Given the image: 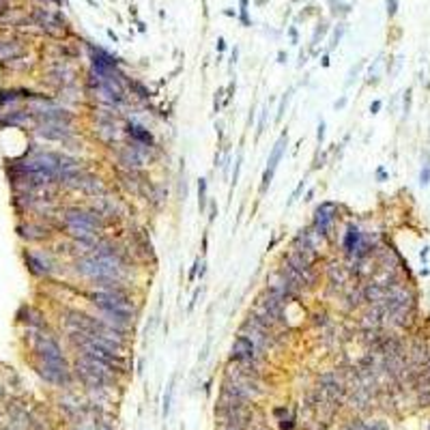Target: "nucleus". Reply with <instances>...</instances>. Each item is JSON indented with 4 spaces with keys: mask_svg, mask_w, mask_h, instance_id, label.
Wrapping results in <instances>:
<instances>
[{
    "mask_svg": "<svg viewBox=\"0 0 430 430\" xmlns=\"http://www.w3.org/2000/svg\"><path fill=\"white\" fill-rule=\"evenodd\" d=\"M286 147H288V133L282 131V136L278 138V142L273 144L271 153H269L267 168H265V172H262V181H261V194H267L269 185H271V181H273V174H276V170H278V164L282 162L284 153H286Z\"/></svg>",
    "mask_w": 430,
    "mask_h": 430,
    "instance_id": "nucleus-1",
    "label": "nucleus"
},
{
    "mask_svg": "<svg viewBox=\"0 0 430 430\" xmlns=\"http://www.w3.org/2000/svg\"><path fill=\"white\" fill-rule=\"evenodd\" d=\"M256 357H258V349L254 346V342L247 338V336L239 334L232 340L230 359L235 361V364H252V361H256Z\"/></svg>",
    "mask_w": 430,
    "mask_h": 430,
    "instance_id": "nucleus-2",
    "label": "nucleus"
},
{
    "mask_svg": "<svg viewBox=\"0 0 430 430\" xmlns=\"http://www.w3.org/2000/svg\"><path fill=\"white\" fill-rule=\"evenodd\" d=\"M116 147V162L121 164L123 170H142L144 164H147V159H144V155L138 151L136 147H131L129 144V140L125 144H114Z\"/></svg>",
    "mask_w": 430,
    "mask_h": 430,
    "instance_id": "nucleus-3",
    "label": "nucleus"
},
{
    "mask_svg": "<svg viewBox=\"0 0 430 430\" xmlns=\"http://www.w3.org/2000/svg\"><path fill=\"white\" fill-rule=\"evenodd\" d=\"M26 54V43L24 39L13 37V35H4L0 37V63L7 65L15 58H22Z\"/></svg>",
    "mask_w": 430,
    "mask_h": 430,
    "instance_id": "nucleus-4",
    "label": "nucleus"
},
{
    "mask_svg": "<svg viewBox=\"0 0 430 430\" xmlns=\"http://www.w3.org/2000/svg\"><path fill=\"white\" fill-rule=\"evenodd\" d=\"M24 261H26L28 271L33 273V276H37V278H45V276H50V273L54 271V262H52V258L43 252H26Z\"/></svg>",
    "mask_w": 430,
    "mask_h": 430,
    "instance_id": "nucleus-5",
    "label": "nucleus"
},
{
    "mask_svg": "<svg viewBox=\"0 0 430 430\" xmlns=\"http://www.w3.org/2000/svg\"><path fill=\"white\" fill-rule=\"evenodd\" d=\"M125 136V129L116 125V121H97L95 125V138L106 147H114L121 142V138Z\"/></svg>",
    "mask_w": 430,
    "mask_h": 430,
    "instance_id": "nucleus-6",
    "label": "nucleus"
},
{
    "mask_svg": "<svg viewBox=\"0 0 430 430\" xmlns=\"http://www.w3.org/2000/svg\"><path fill=\"white\" fill-rule=\"evenodd\" d=\"M19 237H24L26 241H48L52 237V230L41 222H26L18 228Z\"/></svg>",
    "mask_w": 430,
    "mask_h": 430,
    "instance_id": "nucleus-7",
    "label": "nucleus"
},
{
    "mask_svg": "<svg viewBox=\"0 0 430 430\" xmlns=\"http://www.w3.org/2000/svg\"><path fill=\"white\" fill-rule=\"evenodd\" d=\"M125 133L129 136V140H133V142L147 144V147H155V138H153V133L149 131L147 127L138 125L136 121H127V125H125Z\"/></svg>",
    "mask_w": 430,
    "mask_h": 430,
    "instance_id": "nucleus-8",
    "label": "nucleus"
},
{
    "mask_svg": "<svg viewBox=\"0 0 430 430\" xmlns=\"http://www.w3.org/2000/svg\"><path fill=\"white\" fill-rule=\"evenodd\" d=\"M361 239H364V235H361V230L355 224H351L349 228H346L344 239H342V245H344V254H346V256H351V258L355 256V252L359 250Z\"/></svg>",
    "mask_w": 430,
    "mask_h": 430,
    "instance_id": "nucleus-9",
    "label": "nucleus"
},
{
    "mask_svg": "<svg viewBox=\"0 0 430 430\" xmlns=\"http://www.w3.org/2000/svg\"><path fill=\"white\" fill-rule=\"evenodd\" d=\"M206 205H209V183H206V179H200L198 181V211L200 213L206 211Z\"/></svg>",
    "mask_w": 430,
    "mask_h": 430,
    "instance_id": "nucleus-10",
    "label": "nucleus"
},
{
    "mask_svg": "<svg viewBox=\"0 0 430 430\" xmlns=\"http://www.w3.org/2000/svg\"><path fill=\"white\" fill-rule=\"evenodd\" d=\"M293 93H295V89L291 86L286 93L282 95V101H280V106H278V112H276V123H280L284 118V112H286V108H288V103H291V99H293Z\"/></svg>",
    "mask_w": 430,
    "mask_h": 430,
    "instance_id": "nucleus-11",
    "label": "nucleus"
},
{
    "mask_svg": "<svg viewBox=\"0 0 430 430\" xmlns=\"http://www.w3.org/2000/svg\"><path fill=\"white\" fill-rule=\"evenodd\" d=\"M241 164H243V151L237 153V162H235V168H232V177H230V185L235 187L239 183V174H241Z\"/></svg>",
    "mask_w": 430,
    "mask_h": 430,
    "instance_id": "nucleus-12",
    "label": "nucleus"
},
{
    "mask_svg": "<svg viewBox=\"0 0 430 430\" xmlns=\"http://www.w3.org/2000/svg\"><path fill=\"white\" fill-rule=\"evenodd\" d=\"M305 185H308V179H301V181H299V185H297V187H295V191L291 194V198H288L286 206H293L295 203H297V200H299V196H301V191L305 189Z\"/></svg>",
    "mask_w": 430,
    "mask_h": 430,
    "instance_id": "nucleus-13",
    "label": "nucleus"
},
{
    "mask_svg": "<svg viewBox=\"0 0 430 430\" xmlns=\"http://www.w3.org/2000/svg\"><path fill=\"white\" fill-rule=\"evenodd\" d=\"M344 30H346V24H338V28H336V30H334V35H331L329 50H334L336 45L340 43V39H342V35H344Z\"/></svg>",
    "mask_w": 430,
    "mask_h": 430,
    "instance_id": "nucleus-14",
    "label": "nucleus"
},
{
    "mask_svg": "<svg viewBox=\"0 0 430 430\" xmlns=\"http://www.w3.org/2000/svg\"><path fill=\"white\" fill-rule=\"evenodd\" d=\"M325 35H327V22L323 19V22H318L317 30H314V37H312V43H310V45L314 48V45L318 43V37H325Z\"/></svg>",
    "mask_w": 430,
    "mask_h": 430,
    "instance_id": "nucleus-15",
    "label": "nucleus"
},
{
    "mask_svg": "<svg viewBox=\"0 0 430 430\" xmlns=\"http://www.w3.org/2000/svg\"><path fill=\"white\" fill-rule=\"evenodd\" d=\"M172 390H174V376L170 379V385L168 390H166V398H164V415H168L170 411V400H172Z\"/></svg>",
    "mask_w": 430,
    "mask_h": 430,
    "instance_id": "nucleus-16",
    "label": "nucleus"
},
{
    "mask_svg": "<svg viewBox=\"0 0 430 430\" xmlns=\"http://www.w3.org/2000/svg\"><path fill=\"white\" fill-rule=\"evenodd\" d=\"M331 2V13L334 15H344V13H349V4H344V2H336V0H329Z\"/></svg>",
    "mask_w": 430,
    "mask_h": 430,
    "instance_id": "nucleus-17",
    "label": "nucleus"
},
{
    "mask_svg": "<svg viewBox=\"0 0 430 430\" xmlns=\"http://www.w3.org/2000/svg\"><path fill=\"white\" fill-rule=\"evenodd\" d=\"M325 129H327V125H325V121L320 118L318 127H317V144H318V149L323 147V142H325Z\"/></svg>",
    "mask_w": 430,
    "mask_h": 430,
    "instance_id": "nucleus-18",
    "label": "nucleus"
},
{
    "mask_svg": "<svg viewBox=\"0 0 430 430\" xmlns=\"http://www.w3.org/2000/svg\"><path fill=\"white\" fill-rule=\"evenodd\" d=\"M224 93H226L224 89H217L215 91V97H213V112L215 114L222 110V99H224Z\"/></svg>",
    "mask_w": 430,
    "mask_h": 430,
    "instance_id": "nucleus-19",
    "label": "nucleus"
},
{
    "mask_svg": "<svg viewBox=\"0 0 430 430\" xmlns=\"http://www.w3.org/2000/svg\"><path fill=\"white\" fill-rule=\"evenodd\" d=\"M200 262H203V258H200V256H196V258H194V265H191V269H189V276H187V280H189V282H194V280H196V276H198Z\"/></svg>",
    "mask_w": 430,
    "mask_h": 430,
    "instance_id": "nucleus-20",
    "label": "nucleus"
},
{
    "mask_svg": "<svg viewBox=\"0 0 430 430\" xmlns=\"http://www.w3.org/2000/svg\"><path fill=\"white\" fill-rule=\"evenodd\" d=\"M265 121H267V106L261 110V118H258V129H256V138H261V133L265 131Z\"/></svg>",
    "mask_w": 430,
    "mask_h": 430,
    "instance_id": "nucleus-21",
    "label": "nucleus"
},
{
    "mask_svg": "<svg viewBox=\"0 0 430 430\" xmlns=\"http://www.w3.org/2000/svg\"><path fill=\"white\" fill-rule=\"evenodd\" d=\"M312 318H314L312 323L317 325V327H325V325L329 323V320H327V312H317V314H314Z\"/></svg>",
    "mask_w": 430,
    "mask_h": 430,
    "instance_id": "nucleus-22",
    "label": "nucleus"
},
{
    "mask_svg": "<svg viewBox=\"0 0 430 430\" xmlns=\"http://www.w3.org/2000/svg\"><path fill=\"white\" fill-rule=\"evenodd\" d=\"M206 206H209V224H213L215 217H217V203L209 198V205H206Z\"/></svg>",
    "mask_w": 430,
    "mask_h": 430,
    "instance_id": "nucleus-23",
    "label": "nucleus"
},
{
    "mask_svg": "<svg viewBox=\"0 0 430 430\" xmlns=\"http://www.w3.org/2000/svg\"><path fill=\"white\" fill-rule=\"evenodd\" d=\"M235 91H237V82H235V80H230V84H228V95H226V103L232 99V95H235Z\"/></svg>",
    "mask_w": 430,
    "mask_h": 430,
    "instance_id": "nucleus-24",
    "label": "nucleus"
},
{
    "mask_svg": "<svg viewBox=\"0 0 430 430\" xmlns=\"http://www.w3.org/2000/svg\"><path fill=\"white\" fill-rule=\"evenodd\" d=\"M288 35H291L293 45H297V43H299V35H297V28H295V26H291V28H288Z\"/></svg>",
    "mask_w": 430,
    "mask_h": 430,
    "instance_id": "nucleus-25",
    "label": "nucleus"
},
{
    "mask_svg": "<svg viewBox=\"0 0 430 430\" xmlns=\"http://www.w3.org/2000/svg\"><path fill=\"white\" fill-rule=\"evenodd\" d=\"M205 273H206V261L203 258V262H200V269H198V276H196V280H203V278H205Z\"/></svg>",
    "mask_w": 430,
    "mask_h": 430,
    "instance_id": "nucleus-26",
    "label": "nucleus"
},
{
    "mask_svg": "<svg viewBox=\"0 0 430 430\" xmlns=\"http://www.w3.org/2000/svg\"><path fill=\"white\" fill-rule=\"evenodd\" d=\"M206 247H209V235H206V232H205V235H203V258H205V254L209 252V250H206Z\"/></svg>",
    "mask_w": 430,
    "mask_h": 430,
    "instance_id": "nucleus-27",
    "label": "nucleus"
},
{
    "mask_svg": "<svg viewBox=\"0 0 430 430\" xmlns=\"http://www.w3.org/2000/svg\"><path fill=\"white\" fill-rule=\"evenodd\" d=\"M387 13L390 15L396 13V0H387Z\"/></svg>",
    "mask_w": 430,
    "mask_h": 430,
    "instance_id": "nucleus-28",
    "label": "nucleus"
},
{
    "mask_svg": "<svg viewBox=\"0 0 430 430\" xmlns=\"http://www.w3.org/2000/svg\"><path fill=\"white\" fill-rule=\"evenodd\" d=\"M344 106H346V97H340V99L334 103V108H336V110H342V108H344Z\"/></svg>",
    "mask_w": 430,
    "mask_h": 430,
    "instance_id": "nucleus-29",
    "label": "nucleus"
},
{
    "mask_svg": "<svg viewBox=\"0 0 430 430\" xmlns=\"http://www.w3.org/2000/svg\"><path fill=\"white\" fill-rule=\"evenodd\" d=\"M226 50V41L224 37H217V52H224Z\"/></svg>",
    "mask_w": 430,
    "mask_h": 430,
    "instance_id": "nucleus-30",
    "label": "nucleus"
},
{
    "mask_svg": "<svg viewBox=\"0 0 430 430\" xmlns=\"http://www.w3.org/2000/svg\"><path fill=\"white\" fill-rule=\"evenodd\" d=\"M286 60H288V56L284 54V52H278V63H280V65H284Z\"/></svg>",
    "mask_w": 430,
    "mask_h": 430,
    "instance_id": "nucleus-31",
    "label": "nucleus"
},
{
    "mask_svg": "<svg viewBox=\"0 0 430 430\" xmlns=\"http://www.w3.org/2000/svg\"><path fill=\"white\" fill-rule=\"evenodd\" d=\"M312 198H314V187H310L308 191H305V198H303V200H305V203H310Z\"/></svg>",
    "mask_w": 430,
    "mask_h": 430,
    "instance_id": "nucleus-32",
    "label": "nucleus"
},
{
    "mask_svg": "<svg viewBox=\"0 0 430 430\" xmlns=\"http://www.w3.org/2000/svg\"><path fill=\"white\" fill-rule=\"evenodd\" d=\"M237 58H239V48H235V50H232V56H230V63H232V65H235V63H237Z\"/></svg>",
    "mask_w": 430,
    "mask_h": 430,
    "instance_id": "nucleus-33",
    "label": "nucleus"
},
{
    "mask_svg": "<svg viewBox=\"0 0 430 430\" xmlns=\"http://www.w3.org/2000/svg\"><path fill=\"white\" fill-rule=\"evenodd\" d=\"M305 63H308V56H305V54H301V56H299V67H303Z\"/></svg>",
    "mask_w": 430,
    "mask_h": 430,
    "instance_id": "nucleus-34",
    "label": "nucleus"
},
{
    "mask_svg": "<svg viewBox=\"0 0 430 430\" xmlns=\"http://www.w3.org/2000/svg\"><path fill=\"white\" fill-rule=\"evenodd\" d=\"M379 108H381V103H379V101H374V103H372V106H370V110H372V114H374L376 110H379Z\"/></svg>",
    "mask_w": 430,
    "mask_h": 430,
    "instance_id": "nucleus-35",
    "label": "nucleus"
},
{
    "mask_svg": "<svg viewBox=\"0 0 430 430\" xmlns=\"http://www.w3.org/2000/svg\"><path fill=\"white\" fill-rule=\"evenodd\" d=\"M108 37H110V39L114 41V43H116V41H118V37H116V35H114V30H108Z\"/></svg>",
    "mask_w": 430,
    "mask_h": 430,
    "instance_id": "nucleus-36",
    "label": "nucleus"
},
{
    "mask_svg": "<svg viewBox=\"0 0 430 430\" xmlns=\"http://www.w3.org/2000/svg\"><path fill=\"white\" fill-rule=\"evenodd\" d=\"M320 65H323V67H329V56H327V54L323 56V60H320Z\"/></svg>",
    "mask_w": 430,
    "mask_h": 430,
    "instance_id": "nucleus-37",
    "label": "nucleus"
},
{
    "mask_svg": "<svg viewBox=\"0 0 430 430\" xmlns=\"http://www.w3.org/2000/svg\"><path fill=\"white\" fill-rule=\"evenodd\" d=\"M224 13L228 15V18H237V13H235V11H232V9H226V11H224Z\"/></svg>",
    "mask_w": 430,
    "mask_h": 430,
    "instance_id": "nucleus-38",
    "label": "nucleus"
},
{
    "mask_svg": "<svg viewBox=\"0 0 430 430\" xmlns=\"http://www.w3.org/2000/svg\"><path fill=\"white\" fill-rule=\"evenodd\" d=\"M43 2H54V4H63V0H43Z\"/></svg>",
    "mask_w": 430,
    "mask_h": 430,
    "instance_id": "nucleus-39",
    "label": "nucleus"
},
{
    "mask_svg": "<svg viewBox=\"0 0 430 430\" xmlns=\"http://www.w3.org/2000/svg\"><path fill=\"white\" fill-rule=\"evenodd\" d=\"M103 430H110V428H103Z\"/></svg>",
    "mask_w": 430,
    "mask_h": 430,
    "instance_id": "nucleus-40",
    "label": "nucleus"
}]
</instances>
